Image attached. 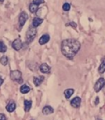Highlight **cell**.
<instances>
[{
	"mask_svg": "<svg viewBox=\"0 0 105 120\" xmlns=\"http://www.w3.org/2000/svg\"><path fill=\"white\" fill-rule=\"evenodd\" d=\"M98 72L99 74H103L105 72V58H102L101 64H100L99 67L98 68Z\"/></svg>",
	"mask_w": 105,
	"mask_h": 120,
	"instance_id": "16",
	"label": "cell"
},
{
	"mask_svg": "<svg viewBox=\"0 0 105 120\" xmlns=\"http://www.w3.org/2000/svg\"><path fill=\"white\" fill-rule=\"evenodd\" d=\"M54 112V109L53 107L49 106V105H46L42 109V113H43L44 115H49L51 113H53Z\"/></svg>",
	"mask_w": 105,
	"mask_h": 120,
	"instance_id": "12",
	"label": "cell"
},
{
	"mask_svg": "<svg viewBox=\"0 0 105 120\" xmlns=\"http://www.w3.org/2000/svg\"><path fill=\"white\" fill-rule=\"evenodd\" d=\"M30 90V88L29 86L25 85V84H24V85H22V86L20 87V92L22 94H27L29 93Z\"/></svg>",
	"mask_w": 105,
	"mask_h": 120,
	"instance_id": "18",
	"label": "cell"
},
{
	"mask_svg": "<svg viewBox=\"0 0 105 120\" xmlns=\"http://www.w3.org/2000/svg\"><path fill=\"white\" fill-rule=\"evenodd\" d=\"M4 0H0V3H4Z\"/></svg>",
	"mask_w": 105,
	"mask_h": 120,
	"instance_id": "26",
	"label": "cell"
},
{
	"mask_svg": "<svg viewBox=\"0 0 105 120\" xmlns=\"http://www.w3.org/2000/svg\"><path fill=\"white\" fill-rule=\"evenodd\" d=\"M7 49V47L6 46V45L4 44V42L3 40H0V53H4Z\"/></svg>",
	"mask_w": 105,
	"mask_h": 120,
	"instance_id": "20",
	"label": "cell"
},
{
	"mask_svg": "<svg viewBox=\"0 0 105 120\" xmlns=\"http://www.w3.org/2000/svg\"><path fill=\"white\" fill-rule=\"evenodd\" d=\"M40 72H41L42 73L47 74V73H48V72H50V67L47 64L43 63V64H42L40 66Z\"/></svg>",
	"mask_w": 105,
	"mask_h": 120,
	"instance_id": "13",
	"label": "cell"
},
{
	"mask_svg": "<svg viewBox=\"0 0 105 120\" xmlns=\"http://www.w3.org/2000/svg\"><path fill=\"white\" fill-rule=\"evenodd\" d=\"M16 108H17V105L14 101H10L6 106V109L9 113H12L13 111H15Z\"/></svg>",
	"mask_w": 105,
	"mask_h": 120,
	"instance_id": "11",
	"label": "cell"
},
{
	"mask_svg": "<svg viewBox=\"0 0 105 120\" xmlns=\"http://www.w3.org/2000/svg\"><path fill=\"white\" fill-rule=\"evenodd\" d=\"M0 64H2L3 66H7L8 64V58L5 55H4L3 57L0 58Z\"/></svg>",
	"mask_w": 105,
	"mask_h": 120,
	"instance_id": "19",
	"label": "cell"
},
{
	"mask_svg": "<svg viewBox=\"0 0 105 120\" xmlns=\"http://www.w3.org/2000/svg\"><path fill=\"white\" fill-rule=\"evenodd\" d=\"M9 76H10V78L12 79V81H15V82H17V83L22 84V82H23V80H22V74L19 70L11 71Z\"/></svg>",
	"mask_w": 105,
	"mask_h": 120,
	"instance_id": "3",
	"label": "cell"
},
{
	"mask_svg": "<svg viewBox=\"0 0 105 120\" xmlns=\"http://www.w3.org/2000/svg\"><path fill=\"white\" fill-rule=\"evenodd\" d=\"M28 20V14L25 12H22L18 17V30H21Z\"/></svg>",
	"mask_w": 105,
	"mask_h": 120,
	"instance_id": "5",
	"label": "cell"
},
{
	"mask_svg": "<svg viewBox=\"0 0 105 120\" xmlns=\"http://www.w3.org/2000/svg\"><path fill=\"white\" fill-rule=\"evenodd\" d=\"M0 120H7V117L4 113H0Z\"/></svg>",
	"mask_w": 105,
	"mask_h": 120,
	"instance_id": "23",
	"label": "cell"
},
{
	"mask_svg": "<svg viewBox=\"0 0 105 120\" xmlns=\"http://www.w3.org/2000/svg\"><path fill=\"white\" fill-rule=\"evenodd\" d=\"M44 80V77L43 76H40V77H33V82L35 84V86H39L42 84V82Z\"/></svg>",
	"mask_w": 105,
	"mask_h": 120,
	"instance_id": "14",
	"label": "cell"
},
{
	"mask_svg": "<svg viewBox=\"0 0 105 120\" xmlns=\"http://www.w3.org/2000/svg\"><path fill=\"white\" fill-rule=\"evenodd\" d=\"M4 78H2V77H0V86L3 85V83H4Z\"/></svg>",
	"mask_w": 105,
	"mask_h": 120,
	"instance_id": "24",
	"label": "cell"
},
{
	"mask_svg": "<svg viewBox=\"0 0 105 120\" xmlns=\"http://www.w3.org/2000/svg\"><path fill=\"white\" fill-rule=\"evenodd\" d=\"M32 106V101L29 100H24V110L25 112H29L31 109Z\"/></svg>",
	"mask_w": 105,
	"mask_h": 120,
	"instance_id": "15",
	"label": "cell"
},
{
	"mask_svg": "<svg viewBox=\"0 0 105 120\" xmlns=\"http://www.w3.org/2000/svg\"><path fill=\"white\" fill-rule=\"evenodd\" d=\"M12 47L16 51H19L20 49H22V47H23V43H22V40L19 38L15 39L12 44Z\"/></svg>",
	"mask_w": 105,
	"mask_h": 120,
	"instance_id": "7",
	"label": "cell"
},
{
	"mask_svg": "<svg viewBox=\"0 0 105 120\" xmlns=\"http://www.w3.org/2000/svg\"><path fill=\"white\" fill-rule=\"evenodd\" d=\"M98 120H102V119H98Z\"/></svg>",
	"mask_w": 105,
	"mask_h": 120,
	"instance_id": "28",
	"label": "cell"
},
{
	"mask_svg": "<svg viewBox=\"0 0 105 120\" xmlns=\"http://www.w3.org/2000/svg\"><path fill=\"white\" fill-rule=\"evenodd\" d=\"M30 120H34V119H30Z\"/></svg>",
	"mask_w": 105,
	"mask_h": 120,
	"instance_id": "27",
	"label": "cell"
},
{
	"mask_svg": "<svg viewBox=\"0 0 105 120\" xmlns=\"http://www.w3.org/2000/svg\"><path fill=\"white\" fill-rule=\"evenodd\" d=\"M98 101H99V99H98V97H96V102H95V104H98Z\"/></svg>",
	"mask_w": 105,
	"mask_h": 120,
	"instance_id": "25",
	"label": "cell"
},
{
	"mask_svg": "<svg viewBox=\"0 0 105 120\" xmlns=\"http://www.w3.org/2000/svg\"><path fill=\"white\" fill-rule=\"evenodd\" d=\"M43 19L41 18V17H35L33 18V20H32V26L35 27V28H37V27L39 26H40L42 23H43Z\"/></svg>",
	"mask_w": 105,
	"mask_h": 120,
	"instance_id": "9",
	"label": "cell"
},
{
	"mask_svg": "<svg viewBox=\"0 0 105 120\" xmlns=\"http://www.w3.org/2000/svg\"><path fill=\"white\" fill-rule=\"evenodd\" d=\"M71 105H72L73 108L78 109L80 106V104H81V98L79 96H76L75 98H73L70 102Z\"/></svg>",
	"mask_w": 105,
	"mask_h": 120,
	"instance_id": "8",
	"label": "cell"
},
{
	"mask_svg": "<svg viewBox=\"0 0 105 120\" xmlns=\"http://www.w3.org/2000/svg\"><path fill=\"white\" fill-rule=\"evenodd\" d=\"M44 4V0H34L33 2L29 5V10L31 13H36L39 10L40 5Z\"/></svg>",
	"mask_w": 105,
	"mask_h": 120,
	"instance_id": "4",
	"label": "cell"
},
{
	"mask_svg": "<svg viewBox=\"0 0 105 120\" xmlns=\"http://www.w3.org/2000/svg\"><path fill=\"white\" fill-rule=\"evenodd\" d=\"M104 86H105V79L103 77H100L96 82L94 89L95 92H99Z\"/></svg>",
	"mask_w": 105,
	"mask_h": 120,
	"instance_id": "6",
	"label": "cell"
},
{
	"mask_svg": "<svg viewBox=\"0 0 105 120\" xmlns=\"http://www.w3.org/2000/svg\"><path fill=\"white\" fill-rule=\"evenodd\" d=\"M74 89H72V88H69V89H67V90H64V96H65L66 99H70L71 96L74 94Z\"/></svg>",
	"mask_w": 105,
	"mask_h": 120,
	"instance_id": "17",
	"label": "cell"
},
{
	"mask_svg": "<svg viewBox=\"0 0 105 120\" xmlns=\"http://www.w3.org/2000/svg\"><path fill=\"white\" fill-rule=\"evenodd\" d=\"M71 26L72 27H73L74 29H76V23H75V22H70V23L67 24V26Z\"/></svg>",
	"mask_w": 105,
	"mask_h": 120,
	"instance_id": "22",
	"label": "cell"
},
{
	"mask_svg": "<svg viewBox=\"0 0 105 120\" xmlns=\"http://www.w3.org/2000/svg\"><path fill=\"white\" fill-rule=\"evenodd\" d=\"M36 35H37V29L35 27L30 26L29 27L28 30H27L26 35H25V44L29 45V44L31 43L35 40Z\"/></svg>",
	"mask_w": 105,
	"mask_h": 120,
	"instance_id": "2",
	"label": "cell"
},
{
	"mask_svg": "<svg viewBox=\"0 0 105 120\" xmlns=\"http://www.w3.org/2000/svg\"><path fill=\"white\" fill-rule=\"evenodd\" d=\"M70 9H71L70 4H68V3H65V4H63V5H62V10H63L64 12H69Z\"/></svg>",
	"mask_w": 105,
	"mask_h": 120,
	"instance_id": "21",
	"label": "cell"
},
{
	"mask_svg": "<svg viewBox=\"0 0 105 120\" xmlns=\"http://www.w3.org/2000/svg\"><path fill=\"white\" fill-rule=\"evenodd\" d=\"M80 49V43L76 39H66L61 44L62 53L69 59H72Z\"/></svg>",
	"mask_w": 105,
	"mask_h": 120,
	"instance_id": "1",
	"label": "cell"
},
{
	"mask_svg": "<svg viewBox=\"0 0 105 120\" xmlns=\"http://www.w3.org/2000/svg\"><path fill=\"white\" fill-rule=\"evenodd\" d=\"M49 40H50L49 35H48V34H44V35H43L40 38V40H39V44H40V45H43L48 43V42L49 41Z\"/></svg>",
	"mask_w": 105,
	"mask_h": 120,
	"instance_id": "10",
	"label": "cell"
}]
</instances>
